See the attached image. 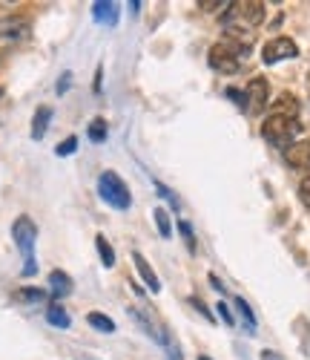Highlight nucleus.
Returning a JSON list of instances; mask_svg holds the SVG:
<instances>
[{"label": "nucleus", "instance_id": "obj_1", "mask_svg": "<svg viewBox=\"0 0 310 360\" xmlns=\"http://www.w3.org/2000/svg\"><path fill=\"white\" fill-rule=\"evenodd\" d=\"M299 130H302V124H299V101L290 93H285L273 104V112L264 118L262 136L276 147H285V144H290L296 139Z\"/></svg>", "mask_w": 310, "mask_h": 360}, {"label": "nucleus", "instance_id": "obj_2", "mask_svg": "<svg viewBox=\"0 0 310 360\" xmlns=\"http://www.w3.org/2000/svg\"><path fill=\"white\" fill-rule=\"evenodd\" d=\"M262 20H264V4H259V0H238V4H230V9L222 18V23L227 29V38L238 41L244 46H250L253 29Z\"/></svg>", "mask_w": 310, "mask_h": 360}, {"label": "nucleus", "instance_id": "obj_3", "mask_svg": "<svg viewBox=\"0 0 310 360\" xmlns=\"http://www.w3.org/2000/svg\"><path fill=\"white\" fill-rule=\"evenodd\" d=\"M12 236H15V245L23 254V277H32L35 274V239H38V228L29 217H18L12 225Z\"/></svg>", "mask_w": 310, "mask_h": 360}, {"label": "nucleus", "instance_id": "obj_4", "mask_svg": "<svg viewBox=\"0 0 310 360\" xmlns=\"http://www.w3.org/2000/svg\"><path fill=\"white\" fill-rule=\"evenodd\" d=\"M244 55H247V46L244 44L224 38V41H219V44L210 49V67L215 72H222V75H233V72H238Z\"/></svg>", "mask_w": 310, "mask_h": 360}, {"label": "nucleus", "instance_id": "obj_5", "mask_svg": "<svg viewBox=\"0 0 310 360\" xmlns=\"http://www.w3.org/2000/svg\"><path fill=\"white\" fill-rule=\"evenodd\" d=\"M98 191H101V199H104L109 207H115V211H127V207L133 205V199H130V188L123 185V179H121L118 173H112V170L101 173V179H98Z\"/></svg>", "mask_w": 310, "mask_h": 360}, {"label": "nucleus", "instance_id": "obj_6", "mask_svg": "<svg viewBox=\"0 0 310 360\" xmlns=\"http://www.w3.org/2000/svg\"><path fill=\"white\" fill-rule=\"evenodd\" d=\"M296 55H299V46L290 38H273L262 49L264 64H278V61H288V58H296Z\"/></svg>", "mask_w": 310, "mask_h": 360}, {"label": "nucleus", "instance_id": "obj_7", "mask_svg": "<svg viewBox=\"0 0 310 360\" xmlns=\"http://www.w3.org/2000/svg\"><path fill=\"white\" fill-rule=\"evenodd\" d=\"M244 107L250 112H262L267 107V98H270V89H267V81L264 78H253L247 84V93H244Z\"/></svg>", "mask_w": 310, "mask_h": 360}, {"label": "nucleus", "instance_id": "obj_8", "mask_svg": "<svg viewBox=\"0 0 310 360\" xmlns=\"http://www.w3.org/2000/svg\"><path fill=\"white\" fill-rule=\"evenodd\" d=\"M285 162L296 170H310V139L304 141H296L285 150Z\"/></svg>", "mask_w": 310, "mask_h": 360}, {"label": "nucleus", "instance_id": "obj_9", "mask_svg": "<svg viewBox=\"0 0 310 360\" xmlns=\"http://www.w3.org/2000/svg\"><path fill=\"white\" fill-rule=\"evenodd\" d=\"M133 262H135V268H138V274H141V280L147 283V288L149 291H155V294H159L161 291V283H159V277H155V271H152V268H149V262L135 251L133 254Z\"/></svg>", "mask_w": 310, "mask_h": 360}, {"label": "nucleus", "instance_id": "obj_10", "mask_svg": "<svg viewBox=\"0 0 310 360\" xmlns=\"http://www.w3.org/2000/svg\"><path fill=\"white\" fill-rule=\"evenodd\" d=\"M49 283H52V294H55V300H64V297L72 294V277L64 274V271H52V274H49Z\"/></svg>", "mask_w": 310, "mask_h": 360}, {"label": "nucleus", "instance_id": "obj_11", "mask_svg": "<svg viewBox=\"0 0 310 360\" xmlns=\"http://www.w3.org/2000/svg\"><path fill=\"white\" fill-rule=\"evenodd\" d=\"M92 15H95L98 23H107V26L118 23V6L115 4H104V0H98V4H92Z\"/></svg>", "mask_w": 310, "mask_h": 360}, {"label": "nucleus", "instance_id": "obj_12", "mask_svg": "<svg viewBox=\"0 0 310 360\" xmlns=\"http://www.w3.org/2000/svg\"><path fill=\"white\" fill-rule=\"evenodd\" d=\"M15 303H20V306H41V303H46V291H41V288H18L15 291Z\"/></svg>", "mask_w": 310, "mask_h": 360}, {"label": "nucleus", "instance_id": "obj_13", "mask_svg": "<svg viewBox=\"0 0 310 360\" xmlns=\"http://www.w3.org/2000/svg\"><path fill=\"white\" fill-rule=\"evenodd\" d=\"M49 118H52V107H41L35 112V122H32V139L41 141L46 136V127H49Z\"/></svg>", "mask_w": 310, "mask_h": 360}, {"label": "nucleus", "instance_id": "obj_14", "mask_svg": "<svg viewBox=\"0 0 310 360\" xmlns=\"http://www.w3.org/2000/svg\"><path fill=\"white\" fill-rule=\"evenodd\" d=\"M86 320H89L92 328H98V332H104V335H112V332H115V323H112L107 314H101V311H92Z\"/></svg>", "mask_w": 310, "mask_h": 360}, {"label": "nucleus", "instance_id": "obj_15", "mask_svg": "<svg viewBox=\"0 0 310 360\" xmlns=\"http://www.w3.org/2000/svg\"><path fill=\"white\" fill-rule=\"evenodd\" d=\"M46 320L52 323V326H58V328H69V314L64 311V306H49L46 309Z\"/></svg>", "mask_w": 310, "mask_h": 360}, {"label": "nucleus", "instance_id": "obj_16", "mask_svg": "<svg viewBox=\"0 0 310 360\" xmlns=\"http://www.w3.org/2000/svg\"><path fill=\"white\" fill-rule=\"evenodd\" d=\"M152 219H155V225H159V233H161L164 239L173 236V225H170V217H167L164 207H155V211H152Z\"/></svg>", "mask_w": 310, "mask_h": 360}, {"label": "nucleus", "instance_id": "obj_17", "mask_svg": "<svg viewBox=\"0 0 310 360\" xmlns=\"http://www.w3.org/2000/svg\"><path fill=\"white\" fill-rule=\"evenodd\" d=\"M95 245H98V254H101V262H104L107 268H112V265H115V251L109 248V243H107V239H104V236H98V239H95Z\"/></svg>", "mask_w": 310, "mask_h": 360}, {"label": "nucleus", "instance_id": "obj_18", "mask_svg": "<svg viewBox=\"0 0 310 360\" xmlns=\"http://www.w3.org/2000/svg\"><path fill=\"white\" fill-rule=\"evenodd\" d=\"M89 139L95 141V144H101V141L107 139V122H104V118H95V122H92V127H89Z\"/></svg>", "mask_w": 310, "mask_h": 360}, {"label": "nucleus", "instance_id": "obj_19", "mask_svg": "<svg viewBox=\"0 0 310 360\" xmlns=\"http://www.w3.org/2000/svg\"><path fill=\"white\" fill-rule=\"evenodd\" d=\"M236 306H238V311L244 314V320H247V326H250V332H256V317H253V309L247 306V300H236Z\"/></svg>", "mask_w": 310, "mask_h": 360}, {"label": "nucleus", "instance_id": "obj_20", "mask_svg": "<svg viewBox=\"0 0 310 360\" xmlns=\"http://www.w3.org/2000/svg\"><path fill=\"white\" fill-rule=\"evenodd\" d=\"M75 150H78V139H75V136H69L64 144H58V150H55V153H58V156H72Z\"/></svg>", "mask_w": 310, "mask_h": 360}, {"label": "nucleus", "instance_id": "obj_21", "mask_svg": "<svg viewBox=\"0 0 310 360\" xmlns=\"http://www.w3.org/2000/svg\"><path fill=\"white\" fill-rule=\"evenodd\" d=\"M178 231L184 233V243L190 245V251H196V236H193V228L187 222H178Z\"/></svg>", "mask_w": 310, "mask_h": 360}, {"label": "nucleus", "instance_id": "obj_22", "mask_svg": "<svg viewBox=\"0 0 310 360\" xmlns=\"http://www.w3.org/2000/svg\"><path fill=\"white\" fill-rule=\"evenodd\" d=\"M155 191H159V193H161L164 199H170V202H173V207H178V199H175V196L170 193V188H164L161 182H155Z\"/></svg>", "mask_w": 310, "mask_h": 360}, {"label": "nucleus", "instance_id": "obj_23", "mask_svg": "<svg viewBox=\"0 0 310 360\" xmlns=\"http://www.w3.org/2000/svg\"><path fill=\"white\" fill-rule=\"evenodd\" d=\"M299 196H302V202H304V205H310V176L304 179V182H302V188H299Z\"/></svg>", "mask_w": 310, "mask_h": 360}, {"label": "nucleus", "instance_id": "obj_24", "mask_svg": "<svg viewBox=\"0 0 310 360\" xmlns=\"http://www.w3.org/2000/svg\"><path fill=\"white\" fill-rule=\"evenodd\" d=\"M204 12H213L215 6H230V4H222V0H201V4H198Z\"/></svg>", "mask_w": 310, "mask_h": 360}, {"label": "nucleus", "instance_id": "obj_25", "mask_svg": "<svg viewBox=\"0 0 310 360\" xmlns=\"http://www.w3.org/2000/svg\"><path fill=\"white\" fill-rule=\"evenodd\" d=\"M219 314H222V320L227 323V326H233L236 320H233V314H230V309H227V303H219Z\"/></svg>", "mask_w": 310, "mask_h": 360}, {"label": "nucleus", "instance_id": "obj_26", "mask_svg": "<svg viewBox=\"0 0 310 360\" xmlns=\"http://www.w3.org/2000/svg\"><path fill=\"white\" fill-rule=\"evenodd\" d=\"M193 306H196V309H198V311H201V314H204L207 320H213V314L207 311V306H204V303H198V300H193Z\"/></svg>", "mask_w": 310, "mask_h": 360}, {"label": "nucleus", "instance_id": "obj_27", "mask_svg": "<svg viewBox=\"0 0 310 360\" xmlns=\"http://www.w3.org/2000/svg\"><path fill=\"white\" fill-rule=\"evenodd\" d=\"M262 360H282V357H278L276 352H262Z\"/></svg>", "mask_w": 310, "mask_h": 360}, {"label": "nucleus", "instance_id": "obj_28", "mask_svg": "<svg viewBox=\"0 0 310 360\" xmlns=\"http://www.w3.org/2000/svg\"><path fill=\"white\" fill-rule=\"evenodd\" d=\"M0 98H4V89H0Z\"/></svg>", "mask_w": 310, "mask_h": 360}, {"label": "nucleus", "instance_id": "obj_29", "mask_svg": "<svg viewBox=\"0 0 310 360\" xmlns=\"http://www.w3.org/2000/svg\"><path fill=\"white\" fill-rule=\"evenodd\" d=\"M198 360H210V357H198Z\"/></svg>", "mask_w": 310, "mask_h": 360}]
</instances>
